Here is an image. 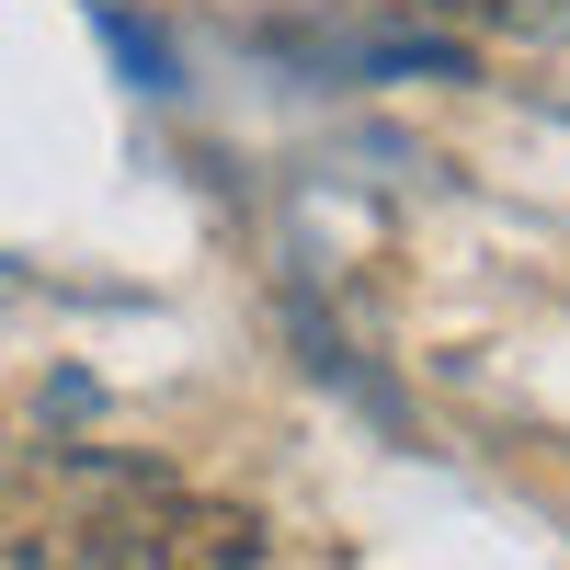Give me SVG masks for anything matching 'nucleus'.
I'll use <instances>...</instances> for the list:
<instances>
[{
  "label": "nucleus",
  "instance_id": "obj_1",
  "mask_svg": "<svg viewBox=\"0 0 570 570\" xmlns=\"http://www.w3.org/2000/svg\"><path fill=\"white\" fill-rule=\"evenodd\" d=\"M411 12L468 35V46H548V35H570V0H411Z\"/></svg>",
  "mask_w": 570,
  "mask_h": 570
},
{
  "label": "nucleus",
  "instance_id": "obj_2",
  "mask_svg": "<svg viewBox=\"0 0 570 570\" xmlns=\"http://www.w3.org/2000/svg\"><path fill=\"white\" fill-rule=\"evenodd\" d=\"M0 468H12V445H0Z\"/></svg>",
  "mask_w": 570,
  "mask_h": 570
}]
</instances>
